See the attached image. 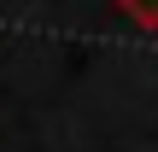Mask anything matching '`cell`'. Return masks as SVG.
Listing matches in <instances>:
<instances>
[{
	"label": "cell",
	"mask_w": 158,
	"mask_h": 152,
	"mask_svg": "<svg viewBox=\"0 0 158 152\" xmlns=\"http://www.w3.org/2000/svg\"><path fill=\"white\" fill-rule=\"evenodd\" d=\"M135 23H158V0H123Z\"/></svg>",
	"instance_id": "6da1fadb"
}]
</instances>
